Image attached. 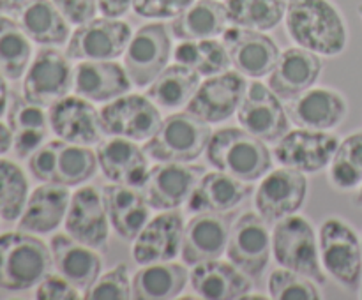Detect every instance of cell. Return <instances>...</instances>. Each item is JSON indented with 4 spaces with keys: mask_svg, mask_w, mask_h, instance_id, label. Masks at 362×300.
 <instances>
[{
    "mask_svg": "<svg viewBox=\"0 0 362 300\" xmlns=\"http://www.w3.org/2000/svg\"><path fill=\"white\" fill-rule=\"evenodd\" d=\"M87 300H127L133 299L129 281V268L126 263H119L112 270L99 275L83 293Z\"/></svg>",
    "mask_w": 362,
    "mask_h": 300,
    "instance_id": "cell-43",
    "label": "cell"
},
{
    "mask_svg": "<svg viewBox=\"0 0 362 300\" xmlns=\"http://www.w3.org/2000/svg\"><path fill=\"white\" fill-rule=\"evenodd\" d=\"M64 228L74 240L98 251H106L110 239V219L103 196L95 187L83 186L71 194Z\"/></svg>",
    "mask_w": 362,
    "mask_h": 300,
    "instance_id": "cell-17",
    "label": "cell"
},
{
    "mask_svg": "<svg viewBox=\"0 0 362 300\" xmlns=\"http://www.w3.org/2000/svg\"><path fill=\"white\" fill-rule=\"evenodd\" d=\"M73 69L66 53H60L53 46H45L35 53L25 71L21 94L32 104L49 108L73 90Z\"/></svg>",
    "mask_w": 362,
    "mask_h": 300,
    "instance_id": "cell-7",
    "label": "cell"
},
{
    "mask_svg": "<svg viewBox=\"0 0 362 300\" xmlns=\"http://www.w3.org/2000/svg\"><path fill=\"white\" fill-rule=\"evenodd\" d=\"M133 35L129 23L119 18H92L78 25L67 41L69 60H117L124 55Z\"/></svg>",
    "mask_w": 362,
    "mask_h": 300,
    "instance_id": "cell-10",
    "label": "cell"
},
{
    "mask_svg": "<svg viewBox=\"0 0 362 300\" xmlns=\"http://www.w3.org/2000/svg\"><path fill=\"white\" fill-rule=\"evenodd\" d=\"M205 168L187 162H161L151 168L147 180L141 186L151 208L175 210L187 203Z\"/></svg>",
    "mask_w": 362,
    "mask_h": 300,
    "instance_id": "cell-15",
    "label": "cell"
},
{
    "mask_svg": "<svg viewBox=\"0 0 362 300\" xmlns=\"http://www.w3.org/2000/svg\"><path fill=\"white\" fill-rule=\"evenodd\" d=\"M329 180L338 191H356L362 184V131L339 141L329 164Z\"/></svg>",
    "mask_w": 362,
    "mask_h": 300,
    "instance_id": "cell-40",
    "label": "cell"
},
{
    "mask_svg": "<svg viewBox=\"0 0 362 300\" xmlns=\"http://www.w3.org/2000/svg\"><path fill=\"white\" fill-rule=\"evenodd\" d=\"M103 133L108 136L147 141L161 127V112L158 106L140 94H126L106 102L99 112Z\"/></svg>",
    "mask_w": 362,
    "mask_h": 300,
    "instance_id": "cell-9",
    "label": "cell"
},
{
    "mask_svg": "<svg viewBox=\"0 0 362 300\" xmlns=\"http://www.w3.org/2000/svg\"><path fill=\"white\" fill-rule=\"evenodd\" d=\"M361 299H362V293H361Z\"/></svg>",
    "mask_w": 362,
    "mask_h": 300,
    "instance_id": "cell-54",
    "label": "cell"
},
{
    "mask_svg": "<svg viewBox=\"0 0 362 300\" xmlns=\"http://www.w3.org/2000/svg\"><path fill=\"white\" fill-rule=\"evenodd\" d=\"M28 180L14 161L0 157V219L18 221L28 200Z\"/></svg>",
    "mask_w": 362,
    "mask_h": 300,
    "instance_id": "cell-41",
    "label": "cell"
},
{
    "mask_svg": "<svg viewBox=\"0 0 362 300\" xmlns=\"http://www.w3.org/2000/svg\"><path fill=\"white\" fill-rule=\"evenodd\" d=\"M212 136L211 126L193 113H173L161 122L158 133L145 141L144 150L159 162L197 161Z\"/></svg>",
    "mask_w": 362,
    "mask_h": 300,
    "instance_id": "cell-6",
    "label": "cell"
},
{
    "mask_svg": "<svg viewBox=\"0 0 362 300\" xmlns=\"http://www.w3.org/2000/svg\"><path fill=\"white\" fill-rule=\"evenodd\" d=\"M131 87L126 67L115 60H80L73 69V92L90 102H110Z\"/></svg>",
    "mask_w": 362,
    "mask_h": 300,
    "instance_id": "cell-24",
    "label": "cell"
},
{
    "mask_svg": "<svg viewBox=\"0 0 362 300\" xmlns=\"http://www.w3.org/2000/svg\"><path fill=\"white\" fill-rule=\"evenodd\" d=\"M269 295L274 300H320L313 279L281 267L269 275Z\"/></svg>",
    "mask_w": 362,
    "mask_h": 300,
    "instance_id": "cell-42",
    "label": "cell"
},
{
    "mask_svg": "<svg viewBox=\"0 0 362 300\" xmlns=\"http://www.w3.org/2000/svg\"><path fill=\"white\" fill-rule=\"evenodd\" d=\"M49 129L59 140L90 147L101 141V120L98 109L81 95H66L48 109Z\"/></svg>",
    "mask_w": 362,
    "mask_h": 300,
    "instance_id": "cell-19",
    "label": "cell"
},
{
    "mask_svg": "<svg viewBox=\"0 0 362 300\" xmlns=\"http://www.w3.org/2000/svg\"><path fill=\"white\" fill-rule=\"evenodd\" d=\"M189 282L193 292L205 300H237L251 292L250 275L219 258L193 265Z\"/></svg>",
    "mask_w": 362,
    "mask_h": 300,
    "instance_id": "cell-28",
    "label": "cell"
},
{
    "mask_svg": "<svg viewBox=\"0 0 362 300\" xmlns=\"http://www.w3.org/2000/svg\"><path fill=\"white\" fill-rule=\"evenodd\" d=\"M172 37L165 23H147L138 28L124 52V67L134 87H148L168 67Z\"/></svg>",
    "mask_w": 362,
    "mask_h": 300,
    "instance_id": "cell-8",
    "label": "cell"
},
{
    "mask_svg": "<svg viewBox=\"0 0 362 300\" xmlns=\"http://www.w3.org/2000/svg\"><path fill=\"white\" fill-rule=\"evenodd\" d=\"M232 224L221 214L202 212L193 215L184 226L180 256L184 263L197 265L202 261L216 260L226 253Z\"/></svg>",
    "mask_w": 362,
    "mask_h": 300,
    "instance_id": "cell-23",
    "label": "cell"
},
{
    "mask_svg": "<svg viewBox=\"0 0 362 300\" xmlns=\"http://www.w3.org/2000/svg\"><path fill=\"white\" fill-rule=\"evenodd\" d=\"M11 92L7 87V78L0 73V116L7 113V106H9Z\"/></svg>",
    "mask_w": 362,
    "mask_h": 300,
    "instance_id": "cell-51",
    "label": "cell"
},
{
    "mask_svg": "<svg viewBox=\"0 0 362 300\" xmlns=\"http://www.w3.org/2000/svg\"><path fill=\"white\" fill-rule=\"evenodd\" d=\"M269 222L258 212H246L230 229L226 256L251 279H258L267 268L272 253Z\"/></svg>",
    "mask_w": 362,
    "mask_h": 300,
    "instance_id": "cell-11",
    "label": "cell"
},
{
    "mask_svg": "<svg viewBox=\"0 0 362 300\" xmlns=\"http://www.w3.org/2000/svg\"><path fill=\"white\" fill-rule=\"evenodd\" d=\"M200 87V74L182 64L168 66L151 85L147 95L158 108L173 112L189 104Z\"/></svg>",
    "mask_w": 362,
    "mask_h": 300,
    "instance_id": "cell-35",
    "label": "cell"
},
{
    "mask_svg": "<svg viewBox=\"0 0 362 300\" xmlns=\"http://www.w3.org/2000/svg\"><path fill=\"white\" fill-rule=\"evenodd\" d=\"M134 0H98V9L103 16L122 18L129 9H133Z\"/></svg>",
    "mask_w": 362,
    "mask_h": 300,
    "instance_id": "cell-48",
    "label": "cell"
},
{
    "mask_svg": "<svg viewBox=\"0 0 362 300\" xmlns=\"http://www.w3.org/2000/svg\"><path fill=\"white\" fill-rule=\"evenodd\" d=\"M243 129L265 143H276L290 131V119L281 99L262 81H251L237 109Z\"/></svg>",
    "mask_w": 362,
    "mask_h": 300,
    "instance_id": "cell-12",
    "label": "cell"
},
{
    "mask_svg": "<svg viewBox=\"0 0 362 300\" xmlns=\"http://www.w3.org/2000/svg\"><path fill=\"white\" fill-rule=\"evenodd\" d=\"M361 242H362V239H361Z\"/></svg>",
    "mask_w": 362,
    "mask_h": 300,
    "instance_id": "cell-55",
    "label": "cell"
},
{
    "mask_svg": "<svg viewBox=\"0 0 362 300\" xmlns=\"http://www.w3.org/2000/svg\"><path fill=\"white\" fill-rule=\"evenodd\" d=\"M356 203L359 205V207H362V184H361L359 189H357V194H356Z\"/></svg>",
    "mask_w": 362,
    "mask_h": 300,
    "instance_id": "cell-52",
    "label": "cell"
},
{
    "mask_svg": "<svg viewBox=\"0 0 362 300\" xmlns=\"http://www.w3.org/2000/svg\"><path fill=\"white\" fill-rule=\"evenodd\" d=\"M11 148H13V133L7 124L0 122V157L6 155Z\"/></svg>",
    "mask_w": 362,
    "mask_h": 300,
    "instance_id": "cell-49",
    "label": "cell"
},
{
    "mask_svg": "<svg viewBox=\"0 0 362 300\" xmlns=\"http://www.w3.org/2000/svg\"><path fill=\"white\" fill-rule=\"evenodd\" d=\"M246 90V76L239 71H225L216 76H209L200 83L197 94L186 106V112L207 124L225 122L239 109Z\"/></svg>",
    "mask_w": 362,
    "mask_h": 300,
    "instance_id": "cell-16",
    "label": "cell"
},
{
    "mask_svg": "<svg viewBox=\"0 0 362 300\" xmlns=\"http://www.w3.org/2000/svg\"><path fill=\"white\" fill-rule=\"evenodd\" d=\"M272 254L281 267L299 272L317 284H325L327 281L317 233L303 215L293 214L276 222L272 229Z\"/></svg>",
    "mask_w": 362,
    "mask_h": 300,
    "instance_id": "cell-5",
    "label": "cell"
},
{
    "mask_svg": "<svg viewBox=\"0 0 362 300\" xmlns=\"http://www.w3.org/2000/svg\"><path fill=\"white\" fill-rule=\"evenodd\" d=\"M290 122L297 127L315 131H331L338 127L349 113V102L332 88H308L285 104Z\"/></svg>",
    "mask_w": 362,
    "mask_h": 300,
    "instance_id": "cell-21",
    "label": "cell"
},
{
    "mask_svg": "<svg viewBox=\"0 0 362 300\" xmlns=\"http://www.w3.org/2000/svg\"><path fill=\"white\" fill-rule=\"evenodd\" d=\"M35 299L37 300H78L81 299L80 289L71 284L64 275L49 272L37 286H35Z\"/></svg>",
    "mask_w": 362,
    "mask_h": 300,
    "instance_id": "cell-46",
    "label": "cell"
},
{
    "mask_svg": "<svg viewBox=\"0 0 362 300\" xmlns=\"http://www.w3.org/2000/svg\"><path fill=\"white\" fill-rule=\"evenodd\" d=\"M32 41L18 21L0 13V73L9 81L21 80L30 66Z\"/></svg>",
    "mask_w": 362,
    "mask_h": 300,
    "instance_id": "cell-36",
    "label": "cell"
},
{
    "mask_svg": "<svg viewBox=\"0 0 362 300\" xmlns=\"http://www.w3.org/2000/svg\"><path fill=\"white\" fill-rule=\"evenodd\" d=\"M18 23L39 46H62L69 41V21L53 0H32L18 13Z\"/></svg>",
    "mask_w": 362,
    "mask_h": 300,
    "instance_id": "cell-34",
    "label": "cell"
},
{
    "mask_svg": "<svg viewBox=\"0 0 362 300\" xmlns=\"http://www.w3.org/2000/svg\"><path fill=\"white\" fill-rule=\"evenodd\" d=\"M320 261L325 274L349 292L362 282V242L356 229L339 217H329L318 229Z\"/></svg>",
    "mask_w": 362,
    "mask_h": 300,
    "instance_id": "cell-4",
    "label": "cell"
},
{
    "mask_svg": "<svg viewBox=\"0 0 362 300\" xmlns=\"http://www.w3.org/2000/svg\"><path fill=\"white\" fill-rule=\"evenodd\" d=\"M69 200V187L42 182L28 194L27 205L18 219V229L32 235L53 233L66 219Z\"/></svg>",
    "mask_w": 362,
    "mask_h": 300,
    "instance_id": "cell-27",
    "label": "cell"
},
{
    "mask_svg": "<svg viewBox=\"0 0 362 300\" xmlns=\"http://www.w3.org/2000/svg\"><path fill=\"white\" fill-rule=\"evenodd\" d=\"M205 157L216 169L244 182L262 179L272 166L267 143L243 127H225L212 133L205 148Z\"/></svg>",
    "mask_w": 362,
    "mask_h": 300,
    "instance_id": "cell-2",
    "label": "cell"
},
{
    "mask_svg": "<svg viewBox=\"0 0 362 300\" xmlns=\"http://www.w3.org/2000/svg\"><path fill=\"white\" fill-rule=\"evenodd\" d=\"M189 272L184 265L173 261L141 265L131 279L134 300L175 299L186 288Z\"/></svg>",
    "mask_w": 362,
    "mask_h": 300,
    "instance_id": "cell-32",
    "label": "cell"
},
{
    "mask_svg": "<svg viewBox=\"0 0 362 300\" xmlns=\"http://www.w3.org/2000/svg\"><path fill=\"white\" fill-rule=\"evenodd\" d=\"M357 13H359V16H361V20H362V4L359 7H357Z\"/></svg>",
    "mask_w": 362,
    "mask_h": 300,
    "instance_id": "cell-53",
    "label": "cell"
},
{
    "mask_svg": "<svg viewBox=\"0 0 362 300\" xmlns=\"http://www.w3.org/2000/svg\"><path fill=\"white\" fill-rule=\"evenodd\" d=\"M285 27L297 46L324 56L341 55L349 42L345 18L331 0H288Z\"/></svg>",
    "mask_w": 362,
    "mask_h": 300,
    "instance_id": "cell-1",
    "label": "cell"
},
{
    "mask_svg": "<svg viewBox=\"0 0 362 300\" xmlns=\"http://www.w3.org/2000/svg\"><path fill=\"white\" fill-rule=\"evenodd\" d=\"M230 62L246 78H264L274 69L279 48L265 32L228 27L221 35Z\"/></svg>",
    "mask_w": 362,
    "mask_h": 300,
    "instance_id": "cell-18",
    "label": "cell"
},
{
    "mask_svg": "<svg viewBox=\"0 0 362 300\" xmlns=\"http://www.w3.org/2000/svg\"><path fill=\"white\" fill-rule=\"evenodd\" d=\"M113 232L122 240H134L151 219V205L141 187L108 184L101 191Z\"/></svg>",
    "mask_w": 362,
    "mask_h": 300,
    "instance_id": "cell-26",
    "label": "cell"
},
{
    "mask_svg": "<svg viewBox=\"0 0 362 300\" xmlns=\"http://www.w3.org/2000/svg\"><path fill=\"white\" fill-rule=\"evenodd\" d=\"M57 148H59V140L48 141V143H42L28 157V172L39 182H53L57 164Z\"/></svg>",
    "mask_w": 362,
    "mask_h": 300,
    "instance_id": "cell-45",
    "label": "cell"
},
{
    "mask_svg": "<svg viewBox=\"0 0 362 300\" xmlns=\"http://www.w3.org/2000/svg\"><path fill=\"white\" fill-rule=\"evenodd\" d=\"M173 60L177 64L191 67L200 76H216L230 69L228 52L223 41L216 39H198V41H180L173 49Z\"/></svg>",
    "mask_w": 362,
    "mask_h": 300,
    "instance_id": "cell-38",
    "label": "cell"
},
{
    "mask_svg": "<svg viewBox=\"0 0 362 300\" xmlns=\"http://www.w3.org/2000/svg\"><path fill=\"white\" fill-rule=\"evenodd\" d=\"M193 2L194 0H134L133 11L145 20H173Z\"/></svg>",
    "mask_w": 362,
    "mask_h": 300,
    "instance_id": "cell-44",
    "label": "cell"
},
{
    "mask_svg": "<svg viewBox=\"0 0 362 300\" xmlns=\"http://www.w3.org/2000/svg\"><path fill=\"white\" fill-rule=\"evenodd\" d=\"M148 155L144 147H138L133 140L120 136H112L99 141L98 162L103 175L113 184L141 187L147 180Z\"/></svg>",
    "mask_w": 362,
    "mask_h": 300,
    "instance_id": "cell-25",
    "label": "cell"
},
{
    "mask_svg": "<svg viewBox=\"0 0 362 300\" xmlns=\"http://www.w3.org/2000/svg\"><path fill=\"white\" fill-rule=\"evenodd\" d=\"M339 140L331 131L297 127L276 141L274 157L279 164L303 173H318L329 168Z\"/></svg>",
    "mask_w": 362,
    "mask_h": 300,
    "instance_id": "cell-14",
    "label": "cell"
},
{
    "mask_svg": "<svg viewBox=\"0 0 362 300\" xmlns=\"http://www.w3.org/2000/svg\"><path fill=\"white\" fill-rule=\"evenodd\" d=\"M228 13L219 0H194L186 11L173 18L172 34L179 41L216 39L228 28Z\"/></svg>",
    "mask_w": 362,
    "mask_h": 300,
    "instance_id": "cell-33",
    "label": "cell"
},
{
    "mask_svg": "<svg viewBox=\"0 0 362 300\" xmlns=\"http://www.w3.org/2000/svg\"><path fill=\"white\" fill-rule=\"evenodd\" d=\"M7 126L13 133V152L18 159H28L46 140L48 113L32 104L23 95L11 94L7 106Z\"/></svg>",
    "mask_w": 362,
    "mask_h": 300,
    "instance_id": "cell-31",
    "label": "cell"
},
{
    "mask_svg": "<svg viewBox=\"0 0 362 300\" xmlns=\"http://www.w3.org/2000/svg\"><path fill=\"white\" fill-rule=\"evenodd\" d=\"M322 73L318 53L303 46H290L278 56L274 69L269 73V87L283 101L297 97L317 83Z\"/></svg>",
    "mask_w": 362,
    "mask_h": 300,
    "instance_id": "cell-22",
    "label": "cell"
},
{
    "mask_svg": "<svg viewBox=\"0 0 362 300\" xmlns=\"http://www.w3.org/2000/svg\"><path fill=\"white\" fill-rule=\"evenodd\" d=\"M306 194V173L281 166L272 169L260 182L255 193V207L269 224H276L281 219L297 214L304 205Z\"/></svg>",
    "mask_w": 362,
    "mask_h": 300,
    "instance_id": "cell-13",
    "label": "cell"
},
{
    "mask_svg": "<svg viewBox=\"0 0 362 300\" xmlns=\"http://www.w3.org/2000/svg\"><path fill=\"white\" fill-rule=\"evenodd\" d=\"M60 13L66 16L71 25H83L95 18L98 13V0H53Z\"/></svg>",
    "mask_w": 362,
    "mask_h": 300,
    "instance_id": "cell-47",
    "label": "cell"
},
{
    "mask_svg": "<svg viewBox=\"0 0 362 300\" xmlns=\"http://www.w3.org/2000/svg\"><path fill=\"white\" fill-rule=\"evenodd\" d=\"M250 193L251 187L246 186L244 180L235 179L221 169L205 172L187 200V210L191 214H225L239 207Z\"/></svg>",
    "mask_w": 362,
    "mask_h": 300,
    "instance_id": "cell-30",
    "label": "cell"
},
{
    "mask_svg": "<svg viewBox=\"0 0 362 300\" xmlns=\"http://www.w3.org/2000/svg\"><path fill=\"white\" fill-rule=\"evenodd\" d=\"M49 246L32 233L6 232L0 235V289L27 292L52 272Z\"/></svg>",
    "mask_w": 362,
    "mask_h": 300,
    "instance_id": "cell-3",
    "label": "cell"
},
{
    "mask_svg": "<svg viewBox=\"0 0 362 300\" xmlns=\"http://www.w3.org/2000/svg\"><path fill=\"white\" fill-rule=\"evenodd\" d=\"M32 0H0V13L4 14H18L27 4Z\"/></svg>",
    "mask_w": 362,
    "mask_h": 300,
    "instance_id": "cell-50",
    "label": "cell"
},
{
    "mask_svg": "<svg viewBox=\"0 0 362 300\" xmlns=\"http://www.w3.org/2000/svg\"><path fill=\"white\" fill-rule=\"evenodd\" d=\"M184 235V219L179 210H165L148 219L133 240V260L140 265L172 261L180 254Z\"/></svg>",
    "mask_w": 362,
    "mask_h": 300,
    "instance_id": "cell-20",
    "label": "cell"
},
{
    "mask_svg": "<svg viewBox=\"0 0 362 300\" xmlns=\"http://www.w3.org/2000/svg\"><path fill=\"white\" fill-rule=\"evenodd\" d=\"M288 0H226L228 21L233 27L250 30H274L286 13Z\"/></svg>",
    "mask_w": 362,
    "mask_h": 300,
    "instance_id": "cell-37",
    "label": "cell"
},
{
    "mask_svg": "<svg viewBox=\"0 0 362 300\" xmlns=\"http://www.w3.org/2000/svg\"><path fill=\"white\" fill-rule=\"evenodd\" d=\"M53 267L60 275L85 292L101 275L103 260L98 249L74 240L69 233H55L49 240Z\"/></svg>",
    "mask_w": 362,
    "mask_h": 300,
    "instance_id": "cell-29",
    "label": "cell"
},
{
    "mask_svg": "<svg viewBox=\"0 0 362 300\" xmlns=\"http://www.w3.org/2000/svg\"><path fill=\"white\" fill-rule=\"evenodd\" d=\"M98 154L85 145H73L59 140L53 184L78 187L98 172Z\"/></svg>",
    "mask_w": 362,
    "mask_h": 300,
    "instance_id": "cell-39",
    "label": "cell"
}]
</instances>
